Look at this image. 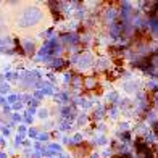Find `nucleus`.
<instances>
[{
  "mask_svg": "<svg viewBox=\"0 0 158 158\" xmlns=\"http://www.w3.org/2000/svg\"><path fill=\"white\" fill-rule=\"evenodd\" d=\"M150 40H152V35L145 29H139L134 35V42H139V44H148Z\"/></svg>",
  "mask_w": 158,
  "mask_h": 158,
  "instance_id": "f257e3e1",
  "label": "nucleus"
}]
</instances>
